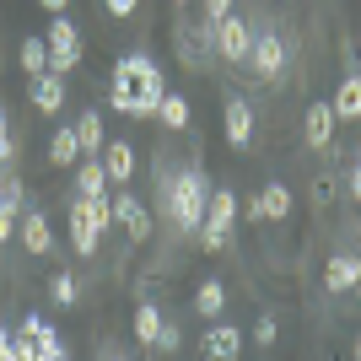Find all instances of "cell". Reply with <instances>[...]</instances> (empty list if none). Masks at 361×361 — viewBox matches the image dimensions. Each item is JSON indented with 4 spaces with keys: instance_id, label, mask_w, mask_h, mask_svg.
I'll return each mask as SVG.
<instances>
[{
    "instance_id": "cell-2",
    "label": "cell",
    "mask_w": 361,
    "mask_h": 361,
    "mask_svg": "<svg viewBox=\"0 0 361 361\" xmlns=\"http://www.w3.org/2000/svg\"><path fill=\"white\" fill-rule=\"evenodd\" d=\"M167 195V211H173V226L178 232H195L200 221H205V195H211V183H205V173H178L173 183H162Z\"/></svg>"
},
{
    "instance_id": "cell-9",
    "label": "cell",
    "mask_w": 361,
    "mask_h": 361,
    "mask_svg": "<svg viewBox=\"0 0 361 361\" xmlns=\"http://www.w3.org/2000/svg\"><path fill=\"white\" fill-rule=\"evenodd\" d=\"M32 108H38V114H60L65 108V81L60 75H49V71L32 75Z\"/></svg>"
},
{
    "instance_id": "cell-17",
    "label": "cell",
    "mask_w": 361,
    "mask_h": 361,
    "mask_svg": "<svg viewBox=\"0 0 361 361\" xmlns=\"http://www.w3.org/2000/svg\"><path fill=\"white\" fill-rule=\"evenodd\" d=\"M329 114H334V119H356V114H361V75H356V71L340 81V92H334V103H329Z\"/></svg>"
},
{
    "instance_id": "cell-4",
    "label": "cell",
    "mask_w": 361,
    "mask_h": 361,
    "mask_svg": "<svg viewBox=\"0 0 361 361\" xmlns=\"http://www.w3.org/2000/svg\"><path fill=\"white\" fill-rule=\"evenodd\" d=\"M108 205H114V221L130 232V243H146V238H151V211L140 205L135 195H130V189H119V195L108 200Z\"/></svg>"
},
{
    "instance_id": "cell-25",
    "label": "cell",
    "mask_w": 361,
    "mask_h": 361,
    "mask_svg": "<svg viewBox=\"0 0 361 361\" xmlns=\"http://www.w3.org/2000/svg\"><path fill=\"white\" fill-rule=\"evenodd\" d=\"M22 71H27V75L49 71V44H44V38H27V44H22Z\"/></svg>"
},
{
    "instance_id": "cell-19",
    "label": "cell",
    "mask_w": 361,
    "mask_h": 361,
    "mask_svg": "<svg viewBox=\"0 0 361 361\" xmlns=\"http://www.w3.org/2000/svg\"><path fill=\"white\" fill-rule=\"evenodd\" d=\"M195 313H205V318L226 313V286H221V281H205V286L195 291Z\"/></svg>"
},
{
    "instance_id": "cell-28",
    "label": "cell",
    "mask_w": 361,
    "mask_h": 361,
    "mask_svg": "<svg viewBox=\"0 0 361 361\" xmlns=\"http://www.w3.org/2000/svg\"><path fill=\"white\" fill-rule=\"evenodd\" d=\"M178 340H183L178 324H167V318H162V329H157V340H151V345H157V350H178Z\"/></svg>"
},
{
    "instance_id": "cell-15",
    "label": "cell",
    "mask_w": 361,
    "mask_h": 361,
    "mask_svg": "<svg viewBox=\"0 0 361 361\" xmlns=\"http://www.w3.org/2000/svg\"><path fill=\"white\" fill-rule=\"evenodd\" d=\"M334 124H340V119L329 114V103H313V108H307V146L324 151L334 140Z\"/></svg>"
},
{
    "instance_id": "cell-11",
    "label": "cell",
    "mask_w": 361,
    "mask_h": 361,
    "mask_svg": "<svg viewBox=\"0 0 361 361\" xmlns=\"http://www.w3.org/2000/svg\"><path fill=\"white\" fill-rule=\"evenodd\" d=\"M254 205H259V221H286L291 216V189L286 183H264Z\"/></svg>"
},
{
    "instance_id": "cell-30",
    "label": "cell",
    "mask_w": 361,
    "mask_h": 361,
    "mask_svg": "<svg viewBox=\"0 0 361 361\" xmlns=\"http://www.w3.org/2000/svg\"><path fill=\"white\" fill-rule=\"evenodd\" d=\"M275 334H281V324H275V318L264 313V318L254 324V340H259V345H275Z\"/></svg>"
},
{
    "instance_id": "cell-31",
    "label": "cell",
    "mask_w": 361,
    "mask_h": 361,
    "mask_svg": "<svg viewBox=\"0 0 361 361\" xmlns=\"http://www.w3.org/2000/svg\"><path fill=\"white\" fill-rule=\"evenodd\" d=\"M313 200H318V205H329V200H334V173H324V178L313 183Z\"/></svg>"
},
{
    "instance_id": "cell-8",
    "label": "cell",
    "mask_w": 361,
    "mask_h": 361,
    "mask_svg": "<svg viewBox=\"0 0 361 361\" xmlns=\"http://www.w3.org/2000/svg\"><path fill=\"white\" fill-rule=\"evenodd\" d=\"M205 232H232V221H238V195L232 189H216V195H205Z\"/></svg>"
},
{
    "instance_id": "cell-13",
    "label": "cell",
    "mask_w": 361,
    "mask_h": 361,
    "mask_svg": "<svg viewBox=\"0 0 361 361\" xmlns=\"http://www.w3.org/2000/svg\"><path fill=\"white\" fill-rule=\"evenodd\" d=\"M16 226H22V248H27V254H49V248H54V232H49V221L38 211L16 216Z\"/></svg>"
},
{
    "instance_id": "cell-22",
    "label": "cell",
    "mask_w": 361,
    "mask_h": 361,
    "mask_svg": "<svg viewBox=\"0 0 361 361\" xmlns=\"http://www.w3.org/2000/svg\"><path fill=\"white\" fill-rule=\"evenodd\" d=\"M97 238H103V232H97L92 221H81V216L71 211V243H75V254H81V259H87V254H97Z\"/></svg>"
},
{
    "instance_id": "cell-14",
    "label": "cell",
    "mask_w": 361,
    "mask_h": 361,
    "mask_svg": "<svg viewBox=\"0 0 361 361\" xmlns=\"http://www.w3.org/2000/svg\"><path fill=\"white\" fill-rule=\"evenodd\" d=\"M16 216H22V183L0 178V243L16 232Z\"/></svg>"
},
{
    "instance_id": "cell-27",
    "label": "cell",
    "mask_w": 361,
    "mask_h": 361,
    "mask_svg": "<svg viewBox=\"0 0 361 361\" xmlns=\"http://www.w3.org/2000/svg\"><path fill=\"white\" fill-rule=\"evenodd\" d=\"M49 291H54V302H60V307H75V275H54V281H49Z\"/></svg>"
},
{
    "instance_id": "cell-16",
    "label": "cell",
    "mask_w": 361,
    "mask_h": 361,
    "mask_svg": "<svg viewBox=\"0 0 361 361\" xmlns=\"http://www.w3.org/2000/svg\"><path fill=\"white\" fill-rule=\"evenodd\" d=\"M356 281H361V259L334 254V259H329V270H324V286H329V291H350Z\"/></svg>"
},
{
    "instance_id": "cell-21",
    "label": "cell",
    "mask_w": 361,
    "mask_h": 361,
    "mask_svg": "<svg viewBox=\"0 0 361 361\" xmlns=\"http://www.w3.org/2000/svg\"><path fill=\"white\" fill-rule=\"evenodd\" d=\"M157 119H162L167 130H183V124H189V103H183L178 92H162V103H157Z\"/></svg>"
},
{
    "instance_id": "cell-10",
    "label": "cell",
    "mask_w": 361,
    "mask_h": 361,
    "mask_svg": "<svg viewBox=\"0 0 361 361\" xmlns=\"http://www.w3.org/2000/svg\"><path fill=\"white\" fill-rule=\"evenodd\" d=\"M103 173H108L114 183H130V178H135V146H130V140L103 146Z\"/></svg>"
},
{
    "instance_id": "cell-18",
    "label": "cell",
    "mask_w": 361,
    "mask_h": 361,
    "mask_svg": "<svg viewBox=\"0 0 361 361\" xmlns=\"http://www.w3.org/2000/svg\"><path fill=\"white\" fill-rule=\"evenodd\" d=\"M75 151H81L75 130H71V124H60V130H54V140H49V162H54V167H71V162H75Z\"/></svg>"
},
{
    "instance_id": "cell-37",
    "label": "cell",
    "mask_w": 361,
    "mask_h": 361,
    "mask_svg": "<svg viewBox=\"0 0 361 361\" xmlns=\"http://www.w3.org/2000/svg\"><path fill=\"white\" fill-rule=\"evenodd\" d=\"M178 6H183V0H178Z\"/></svg>"
},
{
    "instance_id": "cell-29",
    "label": "cell",
    "mask_w": 361,
    "mask_h": 361,
    "mask_svg": "<svg viewBox=\"0 0 361 361\" xmlns=\"http://www.w3.org/2000/svg\"><path fill=\"white\" fill-rule=\"evenodd\" d=\"M11 157H16V140H11V119L0 108V162H11Z\"/></svg>"
},
{
    "instance_id": "cell-36",
    "label": "cell",
    "mask_w": 361,
    "mask_h": 361,
    "mask_svg": "<svg viewBox=\"0 0 361 361\" xmlns=\"http://www.w3.org/2000/svg\"><path fill=\"white\" fill-rule=\"evenodd\" d=\"M38 6H44V11H54V16L65 11V0H38Z\"/></svg>"
},
{
    "instance_id": "cell-32",
    "label": "cell",
    "mask_w": 361,
    "mask_h": 361,
    "mask_svg": "<svg viewBox=\"0 0 361 361\" xmlns=\"http://www.w3.org/2000/svg\"><path fill=\"white\" fill-rule=\"evenodd\" d=\"M205 16H211V27H216L221 16H232V0H205Z\"/></svg>"
},
{
    "instance_id": "cell-1",
    "label": "cell",
    "mask_w": 361,
    "mask_h": 361,
    "mask_svg": "<svg viewBox=\"0 0 361 361\" xmlns=\"http://www.w3.org/2000/svg\"><path fill=\"white\" fill-rule=\"evenodd\" d=\"M162 65L151 60V54H124L114 65V92H108V103L130 114V119H151L157 103H162Z\"/></svg>"
},
{
    "instance_id": "cell-6",
    "label": "cell",
    "mask_w": 361,
    "mask_h": 361,
    "mask_svg": "<svg viewBox=\"0 0 361 361\" xmlns=\"http://www.w3.org/2000/svg\"><path fill=\"white\" fill-rule=\"evenodd\" d=\"M248 44H254V27H248L243 16H221V22H216V49H221V60H248Z\"/></svg>"
},
{
    "instance_id": "cell-35",
    "label": "cell",
    "mask_w": 361,
    "mask_h": 361,
    "mask_svg": "<svg viewBox=\"0 0 361 361\" xmlns=\"http://www.w3.org/2000/svg\"><path fill=\"white\" fill-rule=\"evenodd\" d=\"M0 361H11V334L0 329Z\"/></svg>"
},
{
    "instance_id": "cell-26",
    "label": "cell",
    "mask_w": 361,
    "mask_h": 361,
    "mask_svg": "<svg viewBox=\"0 0 361 361\" xmlns=\"http://www.w3.org/2000/svg\"><path fill=\"white\" fill-rule=\"evenodd\" d=\"M103 183H108L103 162H81V195H103Z\"/></svg>"
},
{
    "instance_id": "cell-5",
    "label": "cell",
    "mask_w": 361,
    "mask_h": 361,
    "mask_svg": "<svg viewBox=\"0 0 361 361\" xmlns=\"http://www.w3.org/2000/svg\"><path fill=\"white\" fill-rule=\"evenodd\" d=\"M248 54H254V75L259 81H275V75L286 71V44H281L275 32H259L254 44H248Z\"/></svg>"
},
{
    "instance_id": "cell-33",
    "label": "cell",
    "mask_w": 361,
    "mask_h": 361,
    "mask_svg": "<svg viewBox=\"0 0 361 361\" xmlns=\"http://www.w3.org/2000/svg\"><path fill=\"white\" fill-rule=\"evenodd\" d=\"M200 243H205V254H221V248H226V232H200Z\"/></svg>"
},
{
    "instance_id": "cell-34",
    "label": "cell",
    "mask_w": 361,
    "mask_h": 361,
    "mask_svg": "<svg viewBox=\"0 0 361 361\" xmlns=\"http://www.w3.org/2000/svg\"><path fill=\"white\" fill-rule=\"evenodd\" d=\"M103 6H108L114 16H135V6H140V0H103Z\"/></svg>"
},
{
    "instance_id": "cell-24",
    "label": "cell",
    "mask_w": 361,
    "mask_h": 361,
    "mask_svg": "<svg viewBox=\"0 0 361 361\" xmlns=\"http://www.w3.org/2000/svg\"><path fill=\"white\" fill-rule=\"evenodd\" d=\"M157 329H162V307H151V302H146V307H135V340H146V345H151Z\"/></svg>"
},
{
    "instance_id": "cell-23",
    "label": "cell",
    "mask_w": 361,
    "mask_h": 361,
    "mask_svg": "<svg viewBox=\"0 0 361 361\" xmlns=\"http://www.w3.org/2000/svg\"><path fill=\"white\" fill-rule=\"evenodd\" d=\"M32 345H38V361H65V356H71V350H65V340H60L54 329H49V324H44L38 334H32Z\"/></svg>"
},
{
    "instance_id": "cell-20",
    "label": "cell",
    "mask_w": 361,
    "mask_h": 361,
    "mask_svg": "<svg viewBox=\"0 0 361 361\" xmlns=\"http://www.w3.org/2000/svg\"><path fill=\"white\" fill-rule=\"evenodd\" d=\"M71 130H75V140H81V151H97V146H103V114H97V108H87L81 124H71Z\"/></svg>"
},
{
    "instance_id": "cell-7",
    "label": "cell",
    "mask_w": 361,
    "mask_h": 361,
    "mask_svg": "<svg viewBox=\"0 0 361 361\" xmlns=\"http://www.w3.org/2000/svg\"><path fill=\"white\" fill-rule=\"evenodd\" d=\"M221 119H226V146L248 151V140H254V108L243 103V97H226Z\"/></svg>"
},
{
    "instance_id": "cell-3",
    "label": "cell",
    "mask_w": 361,
    "mask_h": 361,
    "mask_svg": "<svg viewBox=\"0 0 361 361\" xmlns=\"http://www.w3.org/2000/svg\"><path fill=\"white\" fill-rule=\"evenodd\" d=\"M49 71L54 75H65V71H75V60H81V32L65 22V16H54V27H49Z\"/></svg>"
},
{
    "instance_id": "cell-12",
    "label": "cell",
    "mask_w": 361,
    "mask_h": 361,
    "mask_svg": "<svg viewBox=\"0 0 361 361\" xmlns=\"http://www.w3.org/2000/svg\"><path fill=\"white\" fill-rule=\"evenodd\" d=\"M200 350H205L211 361H232V356H243V334L232 329V324H216V329L205 334V345H200Z\"/></svg>"
}]
</instances>
